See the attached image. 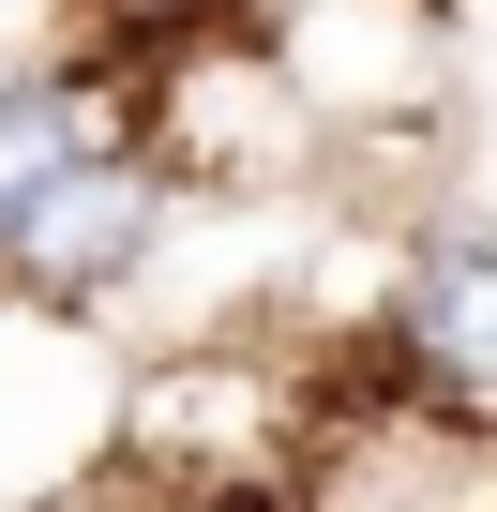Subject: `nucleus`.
Instances as JSON below:
<instances>
[{
  "instance_id": "nucleus-1",
  "label": "nucleus",
  "mask_w": 497,
  "mask_h": 512,
  "mask_svg": "<svg viewBox=\"0 0 497 512\" xmlns=\"http://www.w3.org/2000/svg\"><path fill=\"white\" fill-rule=\"evenodd\" d=\"M121 407H136V377L91 347V317L0 287V512L76 497V482L121 452Z\"/></svg>"
},
{
  "instance_id": "nucleus-2",
  "label": "nucleus",
  "mask_w": 497,
  "mask_h": 512,
  "mask_svg": "<svg viewBox=\"0 0 497 512\" xmlns=\"http://www.w3.org/2000/svg\"><path fill=\"white\" fill-rule=\"evenodd\" d=\"M166 211H181V181L151 151H106V166H76L61 196H31L16 226H0V287L91 317V302H121L151 256H166Z\"/></svg>"
},
{
  "instance_id": "nucleus-3",
  "label": "nucleus",
  "mask_w": 497,
  "mask_h": 512,
  "mask_svg": "<svg viewBox=\"0 0 497 512\" xmlns=\"http://www.w3.org/2000/svg\"><path fill=\"white\" fill-rule=\"evenodd\" d=\"M121 452L196 467L211 497H257V467L287 452V392H272V362H241V347H181V362H151V377H136Z\"/></svg>"
},
{
  "instance_id": "nucleus-4",
  "label": "nucleus",
  "mask_w": 497,
  "mask_h": 512,
  "mask_svg": "<svg viewBox=\"0 0 497 512\" xmlns=\"http://www.w3.org/2000/svg\"><path fill=\"white\" fill-rule=\"evenodd\" d=\"M377 332L452 422H497V226H422L392 302H377Z\"/></svg>"
},
{
  "instance_id": "nucleus-5",
  "label": "nucleus",
  "mask_w": 497,
  "mask_h": 512,
  "mask_svg": "<svg viewBox=\"0 0 497 512\" xmlns=\"http://www.w3.org/2000/svg\"><path fill=\"white\" fill-rule=\"evenodd\" d=\"M272 61H287V91L317 121H377V106H422L437 91V16H422V0H287Z\"/></svg>"
},
{
  "instance_id": "nucleus-6",
  "label": "nucleus",
  "mask_w": 497,
  "mask_h": 512,
  "mask_svg": "<svg viewBox=\"0 0 497 512\" xmlns=\"http://www.w3.org/2000/svg\"><path fill=\"white\" fill-rule=\"evenodd\" d=\"M106 151H151V136H121L106 76H0V226L31 196H61L76 166H106Z\"/></svg>"
},
{
  "instance_id": "nucleus-7",
  "label": "nucleus",
  "mask_w": 497,
  "mask_h": 512,
  "mask_svg": "<svg viewBox=\"0 0 497 512\" xmlns=\"http://www.w3.org/2000/svg\"><path fill=\"white\" fill-rule=\"evenodd\" d=\"M196 512H272V497H196Z\"/></svg>"
}]
</instances>
